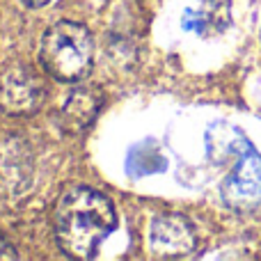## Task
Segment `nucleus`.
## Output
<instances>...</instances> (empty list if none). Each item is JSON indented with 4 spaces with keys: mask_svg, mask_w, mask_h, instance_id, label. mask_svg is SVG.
Here are the masks:
<instances>
[{
    "mask_svg": "<svg viewBox=\"0 0 261 261\" xmlns=\"http://www.w3.org/2000/svg\"><path fill=\"white\" fill-rule=\"evenodd\" d=\"M149 241L156 257L179 259L188 257L197 248V234L188 218L179 213H161L151 220Z\"/></svg>",
    "mask_w": 261,
    "mask_h": 261,
    "instance_id": "obj_5",
    "label": "nucleus"
},
{
    "mask_svg": "<svg viewBox=\"0 0 261 261\" xmlns=\"http://www.w3.org/2000/svg\"><path fill=\"white\" fill-rule=\"evenodd\" d=\"M101 103H103L101 92L92 90V87H78L64 101L62 113H60V122H62V126L69 133H81V130H85L96 119Z\"/></svg>",
    "mask_w": 261,
    "mask_h": 261,
    "instance_id": "obj_6",
    "label": "nucleus"
},
{
    "mask_svg": "<svg viewBox=\"0 0 261 261\" xmlns=\"http://www.w3.org/2000/svg\"><path fill=\"white\" fill-rule=\"evenodd\" d=\"M227 128V135L220 138L234 151L236 163L231 172L222 181V199L229 208L239 213H248L261 202V156L248 142L241 130Z\"/></svg>",
    "mask_w": 261,
    "mask_h": 261,
    "instance_id": "obj_3",
    "label": "nucleus"
},
{
    "mask_svg": "<svg viewBox=\"0 0 261 261\" xmlns=\"http://www.w3.org/2000/svg\"><path fill=\"white\" fill-rule=\"evenodd\" d=\"M39 60L46 73L62 83H78L92 71L94 39L85 25L60 21L41 37Z\"/></svg>",
    "mask_w": 261,
    "mask_h": 261,
    "instance_id": "obj_2",
    "label": "nucleus"
},
{
    "mask_svg": "<svg viewBox=\"0 0 261 261\" xmlns=\"http://www.w3.org/2000/svg\"><path fill=\"white\" fill-rule=\"evenodd\" d=\"M16 250H14V245H9L7 241L0 236V259H16Z\"/></svg>",
    "mask_w": 261,
    "mask_h": 261,
    "instance_id": "obj_9",
    "label": "nucleus"
},
{
    "mask_svg": "<svg viewBox=\"0 0 261 261\" xmlns=\"http://www.w3.org/2000/svg\"><path fill=\"white\" fill-rule=\"evenodd\" d=\"M117 227L115 206L103 193L87 186H71L60 195L53 208L58 245L73 259H92L99 245Z\"/></svg>",
    "mask_w": 261,
    "mask_h": 261,
    "instance_id": "obj_1",
    "label": "nucleus"
},
{
    "mask_svg": "<svg viewBox=\"0 0 261 261\" xmlns=\"http://www.w3.org/2000/svg\"><path fill=\"white\" fill-rule=\"evenodd\" d=\"M229 21V0H202L197 9H186L181 25L199 35L220 32Z\"/></svg>",
    "mask_w": 261,
    "mask_h": 261,
    "instance_id": "obj_7",
    "label": "nucleus"
},
{
    "mask_svg": "<svg viewBox=\"0 0 261 261\" xmlns=\"http://www.w3.org/2000/svg\"><path fill=\"white\" fill-rule=\"evenodd\" d=\"M23 5H28V7H44V5H48L50 0H21Z\"/></svg>",
    "mask_w": 261,
    "mask_h": 261,
    "instance_id": "obj_10",
    "label": "nucleus"
},
{
    "mask_svg": "<svg viewBox=\"0 0 261 261\" xmlns=\"http://www.w3.org/2000/svg\"><path fill=\"white\" fill-rule=\"evenodd\" d=\"M46 85L41 76L25 64H9L0 73V110L12 117H25L41 108Z\"/></svg>",
    "mask_w": 261,
    "mask_h": 261,
    "instance_id": "obj_4",
    "label": "nucleus"
},
{
    "mask_svg": "<svg viewBox=\"0 0 261 261\" xmlns=\"http://www.w3.org/2000/svg\"><path fill=\"white\" fill-rule=\"evenodd\" d=\"M138 153H130V161H128V170L133 174H151V172H158L165 167V158L163 153L158 151L153 144H144V147L135 149Z\"/></svg>",
    "mask_w": 261,
    "mask_h": 261,
    "instance_id": "obj_8",
    "label": "nucleus"
}]
</instances>
